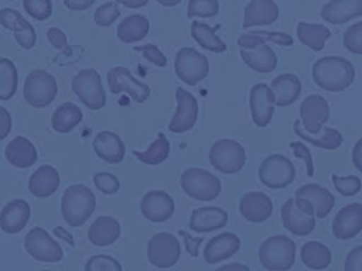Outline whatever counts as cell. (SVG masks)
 I'll list each match as a JSON object with an SVG mask.
<instances>
[{
  "mask_svg": "<svg viewBox=\"0 0 362 271\" xmlns=\"http://www.w3.org/2000/svg\"><path fill=\"white\" fill-rule=\"evenodd\" d=\"M313 79L324 90L342 92L352 85L355 68L342 56H322L313 65Z\"/></svg>",
  "mask_w": 362,
  "mask_h": 271,
  "instance_id": "obj_1",
  "label": "cell"
},
{
  "mask_svg": "<svg viewBox=\"0 0 362 271\" xmlns=\"http://www.w3.org/2000/svg\"><path fill=\"white\" fill-rule=\"evenodd\" d=\"M96 198L93 192L81 183L68 186L61 198V213L68 226H82L93 213Z\"/></svg>",
  "mask_w": 362,
  "mask_h": 271,
  "instance_id": "obj_2",
  "label": "cell"
},
{
  "mask_svg": "<svg viewBox=\"0 0 362 271\" xmlns=\"http://www.w3.org/2000/svg\"><path fill=\"white\" fill-rule=\"evenodd\" d=\"M294 260L296 243L284 234L267 237L260 244L259 261L269 271H288Z\"/></svg>",
  "mask_w": 362,
  "mask_h": 271,
  "instance_id": "obj_3",
  "label": "cell"
},
{
  "mask_svg": "<svg viewBox=\"0 0 362 271\" xmlns=\"http://www.w3.org/2000/svg\"><path fill=\"white\" fill-rule=\"evenodd\" d=\"M283 226L296 236H307L315 229V209L303 198H288L281 207Z\"/></svg>",
  "mask_w": 362,
  "mask_h": 271,
  "instance_id": "obj_4",
  "label": "cell"
},
{
  "mask_svg": "<svg viewBox=\"0 0 362 271\" xmlns=\"http://www.w3.org/2000/svg\"><path fill=\"white\" fill-rule=\"evenodd\" d=\"M182 191L197 200H212L221 193V181L218 176L202 168H188L180 176Z\"/></svg>",
  "mask_w": 362,
  "mask_h": 271,
  "instance_id": "obj_5",
  "label": "cell"
},
{
  "mask_svg": "<svg viewBox=\"0 0 362 271\" xmlns=\"http://www.w3.org/2000/svg\"><path fill=\"white\" fill-rule=\"evenodd\" d=\"M57 93L58 85L55 78L44 69H34L24 79V99L34 107L48 106L51 102H54Z\"/></svg>",
  "mask_w": 362,
  "mask_h": 271,
  "instance_id": "obj_6",
  "label": "cell"
},
{
  "mask_svg": "<svg viewBox=\"0 0 362 271\" xmlns=\"http://www.w3.org/2000/svg\"><path fill=\"white\" fill-rule=\"evenodd\" d=\"M74 93L90 110H99L106 104V93L98 71L92 68L81 69L71 82Z\"/></svg>",
  "mask_w": 362,
  "mask_h": 271,
  "instance_id": "obj_7",
  "label": "cell"
},
{
  "mask_svg": "<svg viewBox=\"0 0 362 271\" xmlns=\"http://www.w3.org/2000/svg\"><path fill=\"white\" fill-rule=\"evenodd\" d=\"M209 162L222 174H236L246 162V152L243 145L236 140L222 138L211 147Z\"/></svg>",
  "mask_w": 362,
  "mask_h": 271,
  "instance_id": "obj_8",
  "label": "cell"
},
{
  "mask_svg": "<svg viewBox=\"0 0 362 271\" xmlns=\"http://www.w3.org/2000/svg\"><path fill=\"white\" fill-rule=\"evenodd\" d=\"M296 178L293 162L281 154L267 155L259 168V179L263 185L272 189H281L288 186Z\"/></svg>",
  "mask_w": 362,
  "mask_h": 271,
  "instance_id": "obj_9",
  "label": "cell"
},
{
  "mask_svg": "<svg viewBox=\"0 0 362 271\" xmlns=\"http://www.w3.org/2000/svg\"><path fill=\"white\" fill-rule=\"evenodd\" d=\"M174 69L184 83L194 86L208 75L209 64L206 56L197 49L184 47L175 54Z\"/></svg>",
  "mask_w": 362,
  "mask_h": 271,
  "instance_id": "obj_10",
  "label": "cell"
},
{
  "mask_svg": "<svg viewBox=\"0 0 362 271\" xmlns=\"http://www.w3.org/2000/svg\"><path fill=\"white\" fill-rule=\"evenodd\" d=\"M181 255L180 241L167 231L156 233L147 243V258L157 268L173 267Z\"/></svg>",
  "mask_w": 362,
  "mask_h": 271,
  "instance_id": "obj_11",
  "label": "cell"
},
{
  "mask_svg": "<svg viewBox=\"0 0 362 271\" xmlns=\"http://www.w3.org/2000/svg\"><path fill=\"white\" fill-rule=\"evenodd\" d=\"M25 251L37 261L58 263L62 260L64 251L61 246L42 227H33L24 237Z\"/></svg>",
  "mask_w": 362,
  "mask_h": 271,
  "instance_id": "obj_12",
  "label": "cell"
},
{
  "mask_svg": "<svg viewBox=\"0 0 362 271\" xmlns=\"http://www.w3.org/2000/svg\"><path fill=\"white\" fill-rule=\"evenodd\" d=\"M107 85L112 93H127L136 103H143L150 96V86L136 79L124 66H115L107 72Z\"/></svg>",
  "mask_w": 362,
  "mask_h": 271,
  "instance_id": "obj_13",
  "label": "cell"
},
{
  "mask_svg": "<svg viewBox=\"0 0 362 271\" xmlns=\"http://www.w3.org/2000/svg\"><path fill=\"white\" fill-rule=\"evenodd\" d=\"M329 119L328 102L320 95H308L300 104V120L304 130L318 134Z\"/></svg>",
  "mask_w": 362,
  "mask_h": 271,
  "instance_id": "obj_14",
  "label": "cell"
},
{
  "mask_svg": "<svg viewBox=\"0 0 362 271\" xmlns=\"http://www.w3.org/2000/svg\"><path fill=\"white\" fill-rule=\"evenodd\" d=\"M177 110L168 124L171 133H185L191 130L198 117V102L192 93L182 88L175 89Z\"/></svg>",
  "mask_w": 362,
  "mask_h": 271,
  "instance_id": "obj_15",
  "label": "cell"
},
{
  "mask_svg": "<svg viewBox=\"0 0 362 271\" xmlns=\"http://www.w3.org/2000/svg\"><path fill=\"white\" fill-rule=\"evenodd\" d=\"M249 104L253 123L259 127L267 126L273 117L276 104V96L272 88L266 83L253 85L249 95Z\"/></svg>",
  "mask_w": 362,
  "mask_h": 271,
  "instance_id": "obj_16",
  "label": "cell"
},
{
  "mask_svg": "<svg viewBox=\"0 0 362 271\" xmlns=\"http://www.w3.org/2000/svg\"><path fill=\"white\" fill-rule=\"evenodd\" d=\"M362 231V203H349L339 209L332 220V234L338 240H349Z\"/></svg>",
  "mask_w": 362,
  "mask_h": 271,
  "instance_id": "obj_17",
  "label": "cell"
},
{
  "mask_svg": "<svg viewBox=\"0 0 362 271\" xmlns=\"http://www.w3.org/2000/svg\"><path fill=\"white\" fill-rule=\"evenodd\" d=\"M140 210L147 220L163 223L174 213V199L167 192L154 189L141 198Z\"/></svg>",
  "mask_w": 362,
  "mask_h": 271,
  "instance_id": "obj_18",
  "label": "cell"
},
{
  "mask_svg": "<svg viewBox=\"0 0 362 271\" xmlns=\"http://www.w3.org/2000/svg\"><path fill=\"white\" fill-rule=\"evenodd\" d=\"M239 212L246 220L262 223L272 216L273 202L263 192H247L239 200Z\"/></svg>",
  "mask_w": 362,
  "mask_h": 271,
  "instance_id": "obj_19",
  "label": "cell"
},
{
  "mask_svg": "<svg viewBox=\"0 0 362 271\" xmlns=\"http://www.w3.org/2000/svg\"><path fill=\"white\" fill-rule=\"evenodd\" d=\"M240 248V239L230 231L221 233L211 237L204 247V260L208 264H215L226 260L238 253Z\"/></svg>",
  "mask_w": 362,
  "mask_h": 271,
  "instance_id": "obj_20",
  "label": "cell"
},
{
  "mask_svg": "<svg viewBox=\"0 0 362 271\" xmlns=\"http://www.w3.org/2000/svg\"><path fill=\"white\" fill-rule=\"evenodd\" d=\"M30 205L23 199H13L6 203L0 213V226L1 230L10 234L18 233L24 229L30 219Z\"/></svg>",
  "mask_w": 362,
  "mask_h": 271,
  "instance_id": "obj_21",
  "label": "cell"
},
{
  "mask_svg": "<svg viewBox=\"0 0 362 271\" xmlns=\"http://www.w3.org/2000/svg\"><path fill=\"white\" fill-rule=\"evenodd\" d=\"M228 223V213L222 207L204 206L192 210L189 216V229L197 233H206L223 227Z\"/></svg>",
  "mask_w": 362,
  "mask_h": 271,
  "instance_id": "obj_22",
  "label": "cell"
},
{
  "mask_svg": "<svg viewBox=\"0 0 362 271\" xmlns=\"http://www.w3.org/2000/svg\"><path fill=\"white\" fill-rule=\"evenodd\" d=\"M93 150L99 158L109 164H119L124 158L126 147L122 138L113 131H99L93 138Z\"/></svg>",
  "mask_w": 362,
  "mask_h": 271,
  "instance_id": "obj_23",
  "label": "cell"
},
{
  "mask_svg": "<svg viewBox=\"0 0 362 271\" xmlns=\"http://www.w3.org/2000/svg\"><path fill=\"white\" fill-rule=\"evenodd\" d=\"M296 198L307 199L315 209V216L324 219L335 205L334 195L318 183H305L296 191Z\"/></svg>",
  "mask_w": 362,
  "mask_h": 271,
  "instance_id": "obj_24",
  "label": "cell"
},
{
  "mask_svg": "<svg viewBox=\"0 0 362 271\" xmlns=\"http://www.w3.org/2000/svg\"><path fill=\"white\" fill-rule=\"evenodd\" d=\"M362 16V0H331L321 8L322 20L331 24H344Z\"/></svg>",
  "mask_w": 362,
  "mask_h": 271,
  "instance_id": "obj_25",
  "label": "cell"
},
{
  "mask_svg": "<svg viewBox=\"0 0 362 271\" xmlns=\"http://www.w3.org/2000/svg\"><path fill=\"white\" fill-rule=\"evenodd\" d=\"M58 171L48 164H44L35 169L28 178V189L37 198L51 196L59 186Z\"/></svg>",
  "mask_w": 362,
  "mask_h": 271,
  "instance_id": "obj_26",
  "label": "cell"
},
{
  "mask_svg": "<svg viewBox=\"0 0 362 271\" xmlns=\"http://www.w3.org/2000/svg\"><path fill=\"white\" fill-rule=\"evenodd\" d=\"M4 155L7 161L17 168H28L38 159L37 148L23 136H17L6 145Z\"/></svg>",
  "mask_w": 362,
  "mask_h": 271,
  "instance_id": "obj_27",
  "label": "cell"
},
{
  "mask_svg": "<svg viewBox=\"0 0 362 271\" xmlns=\"http://www.w3.org/2000/svg\"><path fill=\"white\" fill-rule=\"evenodd\" d=\"M279 17V7L273 0H252L245 7L243 27L266 25L276 21Z\"/></svg>",
  "mask_w": 362,
  "mask_h": 271,
  "instance_id": "obj_28",
  "label": "cell"
},
{
  "mask_svg": "<svg viewBox=\"0 0 362 271\" xmlns=\"http://www.w3.org/2000/svg\"><path fill=\"white\" fill-rule=\"evenodd\" d=\"M120 236V224L115 217L99 216L88 229V239L98 247L113 244Z\"/></svg>",
  "mask_w": 362,
  "mask_h": 271,
  "instance_id": "obj_29",
  "label": "cell"
},
{
  "mask_svg": "<svg viewBox=\"0 0 362 271\" xmlns=\"http://www.w3.org/2000/svg\"><path fill=\"white\" fill-rule=\"evenodd\" d=\"M274 96L276 106L286 107L294 103L301 93V82L294 73H280L270 85Z\"/></svg>",
  "mask_w": 362,
  "mask_h": 271,
  "instance_id": "obj_30",
  "label": "cell"
},
{
  "mask_svg": "<svg viewBox=\"0 0 362 271\" xmlns=\"http://www.w3.org/2000/svg\"><path fill=\"white\" fill-rule=\"evenodd\" d=\"M293 128H294V133L297 136H300L303 140H305L310 144H313L318 148H322V150H337L344 141L342 134L332 127L324 126L318 134H310L304 130L301 120H296L293 124Z\"/></svg>",
  "mask_w": 362,
  "mask_h": 271,
  "instance_id": "obj_31",
  "label": "cell"
},
{
  "mask_svg": "<svg viewBox=\"0 0 362 271\" xmlns=\"http://www.w3.org/2000/svg\"><path fill=\"white\" fill-rule=\"evenodd\" d=\"M240 56L249 68L260 73H269L277 66V55L267 44L255 49H240Z\"/></svg>",
  "mask_w": 362,
  "mask_h": 271,
  "instance_id": "obj_32",
  "label": "cell"
},
{
  "mask_svg": "<svg viewBox=\"0 0 362 271\" xmlns=\"http://www.w3.org/2000/svg\"><path fill=\"white\" fill-rule=\"evenodd\" d=\"M150 30V23L143 14H130L117 25V38L126 44L143 40Z\"/></svg>",
  "mask_w": 362,
  "mask_h": 271,
  "instance_id": "obj_33",
  "label": "cell"
},
{
  "mask_svg": "<svg viewBox=\"0 0 362 271\" xmlns=\"http://www.w3.org/2000/svg\"><path fill=\"white\" fill-rule=\"evenodd\" d=\"M82 110L76 104L65 102L52 113L51 124L57 133H69L82 121Z\"/></svg>",
  "mask_w": 362,
  "mask_h": 271,
  "instance_id": "obj_34",
  "label": "cell"
},
{
  "mask_svg": "<svg viewBox=\"0 0 362 271\" xmlns=\"http://www.w3.org/2000/svg\"><path fill=\"white\" fill-rule=\"evenodd\" d=\"M267 41H273L279 45L288 47L293 44L291 35L286 32H270V31H252L247 34H242L238 38V45L240 49H255L260 45H264Z\"/></svg>",
  "mask_w": 362,
  "mask_h": 271,
  "instance_id": "obj_35",
  "label": "cell"
},
{
  "mask_svg": "<svg viewBox=\"0 0 362 271\" xmlns=\"http://www.w3.org/2000/svg\"><path fill=\"white\" fill-rule=\"evenodd\" d=\"M301 261L311 270H324L331 264V250L320 241H307L300 251Z\"/></svg>",
  "mask_w": 362,
  "mask_h": 271,
  "instance_id": "obj_36",
  "label": "cell"
},
{
  "mask_svg": "<svg viewBox=\"0 0 362 271\" xmlns=\"http://www.w3.org/2000/svg\"><path fill=\"white\" fill-rule=\"evenodd\" d=\"M297 37L308 48L314 51H321L325 41L331 37V31L322 24L300 21L297 24Z\"/></svg>",
  "mask_w": 362,
  "mask_h": 271,
  "instance_id": "obj_37",
  "label": "cell"
},
{
  "mask_svg": "<svg viewBox=\"0 0 362 271\" xmlns=\"http://www.w3.org/2000/svg\"><path fill=\"white\" fill-rule=\"evenodd\" d=\"M191 35L202 48L208 51H212V52L226 51V44L215 34V30L206 23L192 21Z\"/></svg>",
  "mask_w": 362,
  "mask_h": 271,
  "instance_id": "obj_38",
  "label": "cell"
},
{
  "mask_svg": "<svg viewBox=\"0 0 362 271\" xmlns=\"http://www.w3.org/2000/svg\"><path fill=\"white\" fill-rule=\"evenodd\" d=\"M170 154V143L164 133H158V137L150 144L146 151H133V155L147 165H157L167 159Z\"/></svg>",
  "mask_w": 362,
  "mask_h": 271,
  "instance_id": "obj_39",
  "label": "cell"
},
{
  "mask_svg": "<svg viewBox=\"0 0 362 271\" xmlns=\"http://www.w3.org/2000/svg\"><path fill=\"white\" fill-rule=\"evenodd\" d=\"M17 90V69L16 65L7 59L0 58V99L8 100Z\"/></svg>",
  "mask_w": 362,
  "mask_h": 271,
  "instance_id": "obj_40",
  "label": "cell"
},
{
  "mask_svg": "<svg viewBox=\"0 0 362 271\" xmlns=\"http://www.w3.org/2000/svg\"><path fill=\"white\" fill-rule=\"evenodd\" d=\"M13 32H14V38L18 42V45L24 49H30L34 47L35 40H37V34L34 27L21 16L17 23L11 27Z\"/></svg>",
  "mask_w": 362,
  "mask_h": 271,
  "instance_id": "obj_41",
  "label": "cell"
},
{
  "mask_svg": "<svg viewBox=\"0 0 362 271\" xmlns=\"http://www.w3.org/2000/svg\"><path fill=\"white\" fill-rule=\"evenodd\" d=\"M219 11L218 0H189L187 16L191 17H214Z\"/></svg>",
  "mask_w": 362,
  "mask_h": 271,
  "instance_id": "obj_42",
  "label": "cell"
},
{
  "mask_svg": "<svg viewBox=\"0 0 362 271\" xmlns=\"http://www.w3.org/2000/svg\"><path fill=\"white\" fill-rule=\"evenodd\" d=\"M85 271H122V264L112 255L96 254L86 261Z\"/></svg>",
  "mask_w": 362,
  "mask_h": 271,
  "instance_id": "obj_43",
  "label": "cell"
},
{
  "mask_svg": "<svg viewBox=\"0 0 362 271\" xmlns=\"http://www.w3.org/2000/svg\"><path fill=\"white\" fill-rule=\"evenodd\" d=\"M119 3L117 1H106L103 4H100L93 14V20L98 25H103L107 27L110 25L113 21H116L120 16V10H119Z\"/></svg>",
  "mask_w": 362,
  "mask_h": 271,
  "instance_id": "obj_44",
  "label": "cell"
},
{
  "mask_svg": "<svg viewBox=\"0 0 362 271\" xmlns=\"http://www.w3.org/2000/svg\"><path fill=\"white\" fill-rule=\"evenodd\" d=\"M342 42L349 52L362 55V21L354 23L345 30Z\"/></svg>",
  "mask_w": 362,
  "mask_h": 271,
  "instance_id": "obj_45",
  "label": "cell"
},
{
  "mask_svg": "<svg viewBox=\"0 0 362 271\" xmlns=\"http://www.w3.org/2000/svg\"><path fill=\"white\" fill-rule=\"evenodd\" d=\"M331 178L337 192H339L342 196H354L362 188V181L355 175H348V176L332 175Z\"/></svg>",
  "mask_w": 362,
  "mask_h": 271,
  "instance_id": "obj_46",
  "label": "cell"
},
{
  "mask_svg": "<svg viewBox=\"0 0 362 271\" xmlns=\"http://www.w3.org/2000/svg\"><path fill=\"white\" fill-rule=\"evenodd\" d=\"M24 10L35 20H47L52 13V3L49 0H23Z\"/></svg>",
  "mask_w": 362,
  "mask_h": 271,
  "instance_id": "obj_47",
  "label": "cell"
},
{
  "mask_svg": "<svg viewBox=\"0 0 362 271\" xmlns=\"http://www.w3.org/2000/svg\"><path fill=\"white\" fill-rule=\"evenodd\" d=\"M93 183L105 195H113L120 188L117 176L110 172H96L93 175Z\"/></svg>",
  "mask_w": 362,
  "mask_h": 271,
  "instance_id": "obj_48",
  "label": "cell"
},
{
  "mask_svg": "<svg viewBox=\"0 0 362 271\" xmlns=\"http://www.w3.org/2000/svg\"><path fill=\"white\" fill-rule=\"evenodd\" d=\"M133 51L137 52H143V56L146 59H148L150 62H153L157 66H165L167 65V58L165 55L154 45V44H146V45H140V47H134Z\"/></svg>",
  "mask_w": 362,
  "mask_h": 271,
  "instance_id": "obj_49",
  "label": "cell"
},
{
  "mask_svg": "<svg viewBox=\"0 0 362 271\" xmlns=\"http://www.w3.org/2000/svg\"><path fill=\"white\" fill-rule=\"evenodd\" d=\"M290 147L294 152V155L297 158H301L304 162H305V167H307V175L308 176H313L314 175V164H313V157H311V152H310V148L300 143V141H291L290 143Z\"/></svg>",
  "mask_w": 362,
  "mask_h": 271,
  "instance_id": "obj_50",
  "label": "cell"
},
{
  "mask_svg": "<svg viewBox=\"0 0 362 271\" xmlns=\"http://www.w3.org/2000/svg\"><path fill=\"white\" fill-rule=\"evenodd\" d=\"M344 270L345 271H362V246H356L346 254Z\"/></svg>",
  "mask_w": 362,
  "mask_h": 271,
  "instance_id": "obj_51",
  "label": "cell"
},
{
  "mask_svg": "<svg viewBox=\"0 0 362 271\" xmlns=\"http://www.w3.org/2000/svg\"><path fill=\"white\" fill-rule=\"evenodd\" d=\"M47 38H48V41L51 42V45L54 48H57V49H65L66 48L68 40H66V35H65V32L62 30H59L57 27L48 28Z\"/></svg>",
  "mask_w": 362,
  "mask_h": 271,
  "instance_id": "obj_52",
  "label": "cell"
},
{
  "mask_svg": "<svg viewBox=\"0 0 362 271\" xmlns=\"http://www.w3.org/2000/svg\"><path fill=\"white\" fill-rule=\"evenodd\" d=\"M178 234H180L181 237H184L187 251H188L192 257H197V255H198L199 244L202 243V239H201V237H192L191 234H188V233L184 231V230H178Z\"/></svg>",
  "mask_w": 362,
  "mask_h": 271,
  "instance_id": "obj_53",
  "label": "cell"
},
{
  "mask_svg": "<svg viewBox=\"0 0 362 271\" xmlns=\"http://www.w3.org/2000/svg\"><path fill=\"white\" fill-rule=\"evenodd\" d=\"M11 130V116L6 107H0V140L6 138Z\"/></svg>",
  "mask_w": 362,
  "mask_h": 271,
  "instance_id": "obj_54",
  "label": "cell"
},
{
  "mask_svg": "<svg viewBox=\"0 0 362 271\" xmlns=\"http://www.w3.org/2000/svg\"><path fill=\"white\" fill-rule=\"evenodd\" d=\"M352 164L359 172H362V137L355 143L352 148Z\"/></svg>",
  "mask_w": 362,
  "mask_h": 271,
  "instance_id": "obj_55",
  "label": "cell"
},
{
  "mask_svg": "<svg viewBox=\"0 0 362 271\" xmlns=\"http://www.w3.org/2000/svg\"><path fill=\"white\" fill-rule=\"evenodd\" d=\"M95 0H64V4L71 10H85L93 4Z\"/></svg>",
  "mask_w": 362,
  "mask_h": 271,
  "instance_id": "obj_56",
  "label": "cell"
},
{
  "mask_svg": "<svg viewBox=\"0 0 362 271\" xmlns=\"http://www.w3.org/2000/svg\"><path fill=\"white\" fill-rule=\"evenodd\" d=\"M215 271H249V267L245 264H239V263H229V264H225V265L216 268Z\"/></svg>",
  "mask_w": 362,
  "mask_h": 271,
  "instance_id": "obj_57",
  "label": "cell"
},
{
  "mask_svg": "<svg viewBox=\"0 0 362 271\" xmlns=\"http://www.w3.org/2000/svg\"><path fill=\"white\" fill-rule=\"evenodd\" d=\"M54 233H55V236L57 237H61L62 240H65L66 243H69L71 246H74V239H72V234L71 233H68L64 227H61V226H57L55 229H54Z\"/></svg>",
  "mask_w": 362,
  "mask_h": 271,
  "instance_id": "obj_58",
  "label": "cell"
},
{
  "mask_svg": "<svg viewBox=\"0 0 362 271\" xmlns=\"http://www.w3.org/2000/svg\"><path fill=\"white\" fill-rule=\"evenodd\" d=\"M119 4H123L124 7H132V8H137V7H143L147 4V0H119Z\"/></svg>",
  "mask_w": 362,
  "mask_h": 271,
  "instance_id": "obj_59",
  "label": "cell"
},
{
  "mask_svg": "<svg viewBox=\"0 0 362 271\" xmlns=\"http://www.w3.org/2000/svg\"><path fill=\"white\" fill-rule=\"evenodd\" d=\"M160 4H163V6H175V4H178L180 3V0H174V1H164V0H157Z\"/></svg>",
  "mask_w": 362,
  "mask_h": 271,
  "instance_id": "obj_60",
  "label": "cell"
},
{
  "mask_svg": "<svg viewBox=\"0 0 362 271\" xmlns=\"http://www.w3.org/2000/svg\"><path fill=\"white\" fill-rule=\"evenodd\" d=\"M42 271H48V270H42Z\"/></svg>",
  "mask_w": 362,
  "mask_h": 271,
  "instance_id": "obj_61",
  "label": "cell"
}]
</instances>
